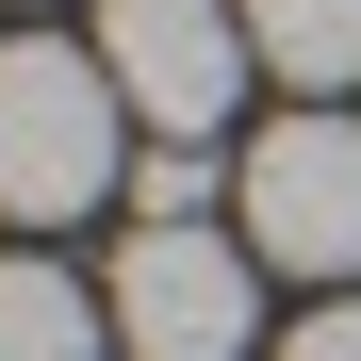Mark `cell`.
Returning a JSON list of instances; mask_svg holds the SVG:
<instances>
[{
    "label": "cell",
    "mask_w": 361,
    "mask_h": 361,
    "mask_svg": "<svg viewBox=\"0 0 361 361\" xmlns=\"http://www.w3.org/2000/svg\"><path fill=\"white\" fill-rule=\"evenodd\" d=\"M99 312L132 361H263V247L247 230H132Z\"/></svg>",
    "instance_id": "3957f363"
},
{
    "label": "cell",
    "mask_w": 361,
    "mask_h": 361,
    "mask_svg": "<svg viewBox=\"0 0 361 361\" xmlns=\"http://www.w3.org/2000/svg\"><path fill=\"white\" fill-rule=\"evenodd\" d=\"M230 230H247L279 279L345 295V279H361V115L295 99L279 132H247V164H230Z\"/></svg>",
    "instance_id": "7a4b0ae2"
},
{
    "label": "cell",
    "mask_w": 361,
    "mask_h": 361,
    "mask_svg": "<svg viewBox=\"0 0 361 361\" xmlns=\"http://www.w3.org/2000/svg\"><path fill=\"white\" fill-rule=\"evenodd\" d=\"M99 197H132V99H115L99 49L17 33L0 49V214L17 230H66Z\"/></svg>",
    "instance_id": "6da1fadb"
},
{
    "label": "cell",
    "mask_w": 361,
    "mask_h": 361,
    "mask_svg": "<svg viewBox=\"0 0 361 361\" xmlns=\"http://www.w3.org/2000/svg\"><path fill=\"white\" fill-rule=\"evenodd\" d=\"M99 66H115V99H132V132L214 148L263 49H247V0H99Z\"/></svg>",
    "instance_id": "277c9868"
},
{
    "label": "cell",
    "mask_w": 361,
    "mask_h": 361,
    "mask_svg": "<svg viewBox=\"0 0 361 361\" xmlns=\"http://www.w3.org/2000/svg\"><path fill=\"white\" fill-rule=\"evenodd\" d=\"M214 197H230L214 148H164V132L132 148V230H214Z\"/></svg>",
    "instance_id": "52a82bcc"
},
{
    "label": "cell",
    "mask_w": 361,
    "mask_h": 361,
    "mask_svg": "<svg viewBox=\"0 0 361 361\" xmlns=\"http://www.w3.org/2000/svg\"><path fill=\"white\" fill-rule=\"evenodd\" d=\"M115 312L66 279V263H0V361H99Z\"/></svg>",
    "instance_id": "5b68a950"
},
{
    "label": "cell",
    "mask_w": 361,
    "mask_h": 361,
    "mask_svg": "<svg viewBox=\"0 0 361 361\" xmlns=\"http://www.w3.org/2000/svg\"><path fill=\"white\" fill-rule=\"evenodd\" d=\"M279 361H361V295H329V312H312V329H295Z\"/></svg>",
    "instance_id": "ba28073f"
},
{
    "label": "cell",
    "mask_w": 361,
    "mask_h": 361,
    "mask_svg": "<svg viewBox=\"0 0 361 361\" xmlns=\"http://www.w3.org/2000/svg\"><path fill=\"white\" fill-rule=\"evenodd\" d=\"M247 49L295 99H329V82H361V0H247Z\"/></svg>",
    "instance_id": "8992f818"
}]
</instances>
